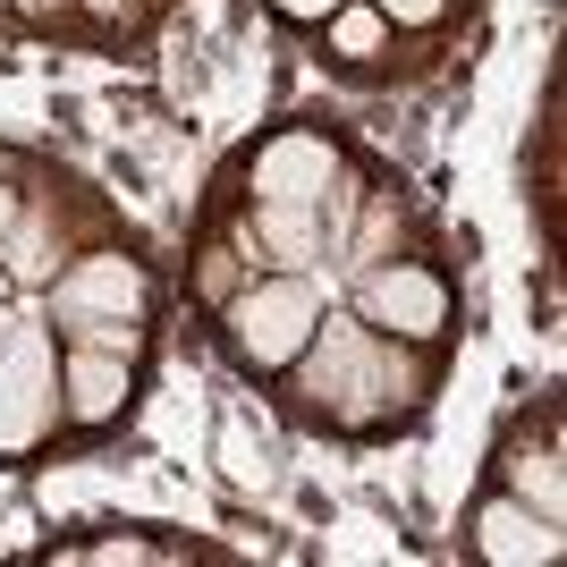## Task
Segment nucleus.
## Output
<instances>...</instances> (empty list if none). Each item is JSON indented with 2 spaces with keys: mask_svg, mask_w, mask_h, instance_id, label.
I'll return each mask as SVG.
<instances>
[{
  "mask_svg": "<svg viewBox=\"0 0 567 567\" xmlns=\"http://www.w3.org/2000/svg\"><path fill=\"white\" fill-rule=\"evenodd\" d=\"M390 25H450V9L457 0H373Z\"/></svg>",
  "mask_w": 567,
  "mask_h": 567,
  "instance_id": "ddd939ff",
  "label": "nucleus"
},
{
  "mask_svg": "<svg viewBox=\"0 0 567 567\" xmlns=\"http://www.w3.org/2000/svg\"><path fill=\"white\" fill-rule=\"evenodd\" d=\"M127 406H136V355L69 339V364H60V415H69L76 432H111Z\"/></svg>",
  "mask_w": 567,
  "mask_h": 567,
  "instance_id": "6e6552de",
  "label": "nucleus"
},
{
  "mask_svg": "<svg viewBox=\"0 0 567 567\" xmlns=\"http://www.w3.org/2000/svg\"><path fill=\"white\" fill-rule=\"evenodd\" d=\"M399 390L424 399L432 373L406 381L399 339H381L373 322H355V313H322L313 339L297 348V364H288V406H297L306 424H339V432H381L390 406H399Z\"/></svg>",
  "mask_w": 567,
  "mask_h": 567,
  "instance_id": "f257e3e1",
  "label": "nucleus"
},
{
  "mask_svg": "<svg viewBox=\"0 0 567 567\" xmlns=\"http://www.w3.org/2000/svg\"><path fill=\"white\" fill-rule=\"evenodd\" d=\"M339 178H348V162H339V144L322 136V127H271V136L246 153V187H255V204H306V213H331Z\"/></svg>",
  "mask_w": 567,
  "mask_h": 567,
  "instance_id": "423d86ee",
  "label": "nucleus"
},
{
  "mask_svg": "<svg viewBox=\"0 0 567 567\" xmlns=\"http://www.w3.org/2000/svg\"><path fill=\"white\" fill-rule=\"evenodd\" d=\"M355 322H373L381 339L399 348H441L457 322V288L441 280V262H373L364 288H355Z\"/></svg>",
  "mask_w": 567,
  "mask_h": 567,
  "instance_id": "20e7f679",
  "label": "nucleus"
},
{
  "mask_svg": "<svg viewBox=\"0 0 567 567\" xmlns=\"http://www.w3.org/2000/svg\"><path fill=\"white\" fill-rule=\"evenodd\" d=\"M331 313V297H322V280L313 271H271V280H255L246 297H229V313H220V348L237 355V373H288L297 364V348L313 339V322Z\"/></svg>",
  "mask_w": 567,
  "mask_h": 567,
  "instance_id": "7ed1b4c3",
  "label": "nucleus"
},
{
  "mask_svg": "<svg viewBox=\"0 0 567 567\" xmlns=\"http://www.w3.org/2000/svg\"><path fill=\"white\" fill-rule=\"evenodd\" d=\"M331 9H348V0H271V18H288V25H322Z\"/></svg>",
  "mask_w": 567,
  "mask_h": 567,
  "instance_id": "4468645a",
  "label": "nucleus"
},
{
  "mask_svg": "<svg viewBox=\"0 0 567 567\" xmlns=\"http://www.w3.org/2000/svg\"><path fill=\"white\" fill-rule=\"evenodd\" d=\"M195 543H162V525H111L94 543H69V550H43V559H69V567H153V559H187Z\"/></svg>",
  "mask_w": 567,
  "mask_h": 567,
  "instance_id": "9b49d317",
  "label": "nucleus"
},
{
  "mask_svg": "<svg viewBox=\"0 0 567 567\" xmlns=\"http://www.w3.org/2000/svg\"><path fill=\"white\" fill-rule=\"evenodd\" d=\"M255 246L271 271H313L331 255V220L306 213V204H255Z\"/></svg>",
  "mask_w": 567,
  "mask_h": 567,
  "instance_id": "9d476101",
  "label": "nucleus"
},
{
  "mask_svg": "<svg viewBox=\"0 0 567 567\" xmlns=\"http://www.w3.org/2000/svg\"><path fill=\"white\" fill-rule=\"evenodd\" d=\"M9 331H18V306H9V297H0V339H9Z\"/></svg>",
  "mask_w": 567,
  "mask_h": 567,
  "instance_id": "dca6fc26",
  "label": "nucleus"
},
{
  "mask_svg": "<svg viewBox=\"0 0 567 567\" xmlns=\"http://www.w3.org/2000/svg\"><path fill=\"white\" fill-rule=\"evenodd\" d=\"M9 229H18V195L0 187V237H9Z\"/></svg>",
  "mask_w": 567,
  "mask_h": 567,
  "instance_id": "2eb2a0df",
  "label": "nucleus"
},
{
  "mask_svg": "<svg viewBox=\"0 0 567 567\" xmlns=\"http://www.w3.org/2000/svg\"><path fill=\"white\" fill-rule=\"evenodd\" d=\"M51 322L85 348L136 355L144 322H153V280L136 255H76L69 271H51Z\"/></svg>",
  "mask_w": 567,
  "mask_h": 567,
  "instance_id": "f03ea898",
  "label": "nucleus"
},
{
  "mask_svg": "<svg viewBox=\"0 0 567 567\" xmlns=\"http://www.w3.org/2000/svg\"><path fill=\"white\" fill-rule=\"evenodd\" d=\"M466 550L492 567H550L559 559V517L525 508L517 492H483L466 508Z\"/></svg>",
  "mask_w": 567,
  "mask_h": 567,
  "instance_id": "0eeeda50",
  "label": "nucleus"
},
{
  "mask_svg": "<svg viewBox=\"0 0 567 567\" xmlns=\"http://www.w3.org/2000/svg\"><path fill=\"white\" fill-rule=\"evenodd\" d=\"M381 43H390V18H381L373 0H348V9L322 18V60H339V69H355V76H373Z\"/></svg>",
  "mask_w": 567,
  "mask_h": 567,
  "instance_id": "f8f14e48",
  "label": "nucleus"
},
{
  "mask_svg": "<svg viewBox=\"0 0 567 567\" xmlns=\"http://www.w3.org/2000/svg\"><path fill=\"white\" fill-rule=\"evenodd\" d=\"M60 424V373H51V322L18 306V331L0 339V457L43 450Z\"/></svg>",
  "mask_w": 567,
  "mask_h": 567,
  "instance_id": "39448f33",
  "label": "nucleus"
},
{
  "mask_svg": "<svg viewBox=\"0 0 567 567\" xmlns=\"http://www.w3.org/2000/svg\"><path fill=\"white\" fill-rule=\"evenodd\" d=\"M499 492H517L525 508L567 517V474H559V415H517L508 441H499Z\"/></svg>",
  "mask_w": 567,
  "mask_h": 567,
  "instance_id": "1a4fd4ad",
  "label": "nucleus"
}]
</instances>
